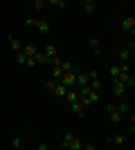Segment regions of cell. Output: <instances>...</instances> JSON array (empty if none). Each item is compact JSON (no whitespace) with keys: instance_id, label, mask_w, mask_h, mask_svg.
I'll return each instance as SVG.
<instances>
[{"instance_id":"cell-15","label":"cell","mask_w":135,"mask_h":150,"mask_svg":"<svg viewBox=\"0 0 135 150\" xmlns=\"http://www.w3.org/2000/svg\"><path fill=\"white\" fill-rule=\"evenodd\" d=\"M9 45H11V50L18 54V52H23V45H20V40L18 38H14V36H9Z\"/></svg>"},{"instance_id":"cell-1","label":"cell","mask_w":135,"mask_h":150,"mask_svg":"<svg viewBox=\"0 0 135 150\" xmlns=\"http://www.w3.org/2000/svg\"><path fill=\"white\" fill-rule=\"evenodd\" d=\"M61 148H70V150H84V141L81 139H77L72 132H65L63 137V144H61Z\"/></svg>"},{"instance_id":"cell-6","label":"cell","mask_w":135,"mask_h":150,"mask_svg":"<svg viewBox=\"0 0 135 150\" xmlns=\"http://www.w3.org/2000/svg\"><path fill=\"white\" fill-rule=\"evenodd\" d=\"M41 52L47 56V61H52V58H56V56H59V52H56V47H54V45H45Z\"/></svg>"},{"instance_id":"cell-22","label":"cell","mask_w":135,"mask_h":150,"mask_svg":"<svg viewBox=\"0 0 135 150\" xmlns=\"http://www.w3.org/2000/svg\"><path fill=\"white\" fill-rule=\"evenodd\" d=\"M11 148L14 150H20V148H23V139H20V137H14L11 139Z\"/></svg>"},{"instance_id":"cell-12","label":"cell","mask_w":135,"mask_h":150,"mask_svg":"<svg viewBox=\"0 0 135 150\" xmlns=\"http://www.w3.org/2000/svg\"><path fill=\"white\" fill-rule=\"evenodd\" d=\"M117 112H119V114H131V112H133V108H131V103H126V101H124V103H119V105H117Z\"/></svg>"},{"instance_id":"cell-27","label":"cell","mask_w":135,"mask_h":150,"mask_svg":"<svg viewBox=\"0 0 135 150\" xmlns=\"http://www.w3.org/2000/svg\"><path fill=\"white\" fill-rule=\"evenodd\" d=\"M86 74H88L90 81H92V79H99V72H97V69H90V72H86Z\"/></svg>"},{"instance_id":"cell-21","label":"cell","mask_w":135,"mask_h":150,"mask_svg":"<svg viewBox=\"0 0 135 150\" xmlns=\"http://www.w3.org/2000/svg\"><path fill=\"white\" fill-rule=\"evenodd\" d=\"M43 88H45V90H50V92H52V90L56 88V81H52V79H43Z\"/></svg>"},{"instance_id":"cell-23","label":"cell","mask_w":135,"mask_h":150,"mask_svg":"<svg viewBox=\"0 0 135 150\" xmlns=\"http://www.w3.org/2000/svg\"><path fill=\"white\" fill-rule=\"evenodd\" d=\"M110 76H113V81H115V79H119V74H122V72H119V65H113V67H110V72H108Z\"/></svg>"},{"instance_id":"cell-29","label":"cell","mask_w":135,"mask_h":150,"mask_svg":"<svg viewBox=\"0 0 135 150\" xmlns=\"http://www.w3.org/2000/svg\"><path fill=\"white\" fill-rule=\"evenodd\" d=\"M34 7L36 9H45V0H34Z\"/></svg>"},{"instance_id":"cell-9","label":"cell","mask_w":135,"mask_h":150,"mask_svg":"<svg viewBox=\"0 0 135 150\" xmlns=\"http://www.w3.org/2000/svg\"><path fill=\"white\" fill-rule=\"evenodd\" d=\"M126 92H129V90L124 88V85H122L119 81H113V94H115V96H124Z\"/></svg>"},{"instance_id":"cell-26","label":"cell","mask_w":135,"mask_h":150,"mask_svg":"<svg viewBox=\"0 0 135 150\" xmlns=\"http://www.w3.org/2000/svg\"><path fill=\"white\" fill-rule=\"evenodd\" d=\"M23 25H25V27H36V18H25V20H23Z\"/></svg>"},{"instance_id":"cell-16","label":"cell","mask_w":135,"mask_h":150,"mask_svg":"<svg viewBox=\"0 0 135 150\" xmlns=\"http://www.w3.org/2000/svg\"><path fill=\"white\" fill-rule=\"evenodd\" d=\"M81 9H84L86 13H95V9H97V5L92 2V0H86L84 5H81Z\"/></svg>"},{"instance_id":"cell-2","label":"cell","mask_w":135,"mask_h":150,"mask_svg":"<svg viewBox=\"0 0 135 150\" xmlns=\"http://www.w3.org/2000/svg\"><path fill=\"white\" fill-rule=\"evenodd\" d=\"M61 85H65L68 90H74L77 88V72H65L61 76Z\"/></svg>"},{"instance_id":"cell-3","label":"cell","mask_w":135,"mask_h":150,"mask_svg":"<svg viewBox=\"0 0 135 150\" xmlns=\"http://www.w3.org/2000/svg\"><path fill=\"white\" fill-rule=\"evenodd\" d=\"M106 112H108L110 123H119V121H122V114L117 112V105H115V103H106Z\"/></svg>"},{"instance_id":"cell-18","label":"cell","mask_w":135,"mask_h":150,"mask_svg":"<svg viewBox=\"0 0 135 150\" xmlns=\"http://www.w3.org/2000/svg\"><path fill=\"white\" fill-rule=\"evenodd\" d=\"M124 141H126V137H124L122 132H117V134H113V137H110V144H115V146H122Z\"/></svg>"},{"instance_id":"cell-10","label":"cell","mask_w":135,"mask_h":150,"mask_svg":"<svg viewBox=\"0 0 135 150\" xmlns=\"http://www.w3.org/2000/svg\"><path fill=\"white\" fill-rule=\"evenodd\" d=\"M88 85H90V90H92V92H101V90H104V81H101V79H92Z\"/></svg>"},{"instance_id":"cell-28","label":"cell","mask_w":135,"mask_h":150,"mask_svg":"<svg viewBox=\"0 0 135 150\" xmlns=\"http://www.w3.org/2000/svg\"><path fill=\"white\" fill-rule=\"evenodd\" d=\"M50 5H54V7H65V0H50Z\"/></svg>"},{"instance_id":"cell-30","label":"cell","mask_w":135,"mask_h":150,"mask_svg":"<svg viewBox=\"0 0 135 150\" xmlns=\"http://www.w3.org/2000/svg\"><path fill=\"white\" fill-rule=\"evenodd\" d=\"M32 150H47V144H39V146H34Z\"/></svg>"},{"instance_id":"cell-32","label":"cell","mask_w":135,"mask_h":150,"mask_svg":"<svg viewBox=\"0 0 135 150\" xmlns=\"http://www.w3.org/2000/svg\"><path fill=\"white\" fill-rule=\"evenodd\" d=\"M0 150H2V148H0Z\"/></svg>"},{"instance_id":"cell-11","label":"cell","mask_w":135,"mask_h":150,"mask_svg":"<svg viewBox=\"0 0 135 150\" xmlns=\"http://www.w3.org/2000/svg\"><path fill=\"white\" fill-rule=\"evenodd\" d=\"M119 61H122V63H131V47L119 50Z\"/></svg>"},{"instance_id":"cell-8","label":"cell","mask_w":135,"mask_h":150,"mask_svg":"<svg viewBox=\"0 0 135 150\" xmlns=\"http://www.w3.org/2000/svg\"><path fill=\"white\" fill-rule=\"evenodd\" d=\"M90 50L95 52V56H101V40L99 38H90Z\"/></svg>"},{"instance_id":"cell-5","label":"cell","mask_w":135,"mask_h":150,"mask_svg":"<svg viewBox=\"0 0 135 150\" xmlns=\"http://www.w3.org/2000/svg\"><path fill=\"white\" fill-rule=\"evenodd\" d=\"M70 108H72V112L77 114V119H84L86 117V108L79 103V101H74V103H70Z\"/></svg>"},{"instance_id":"cell-20","label":"cell","mask_w":135,"mask_h":150,"mask_svg":"<svg viewBox=\"0 0 135 150\" xmlns=\"http://www.w3.org/2000/svg\"><path fill=\"white\" fill-rule=\"evenodd\" d=\"M52 92L56 94V96H65V92H68V88H65V85H61V83H56V88L52 90Z\"/></svg>"},{"instance_id":"cell-19","label":"cell","mask_w":135,"mask_h":150,"mask_svg":"<svg viewBox=\"0 0 135 150\" xmlns=\"http://www.w3.org/2000/svg\"><path fill=\"white\" fill-rule=\"evenodd\" d=\"M59 67H61V72H74V65H72L70 61H61V65H59Z\"/></svg>"},{"instance_id":"cell-14","label":"cell","mask_w":135,"mask_h":150,"mask_svg":"<svg viewBox=\"0 0 135 150\" xmlns=\"http://www.w3.org/2000/svg\"><path fill=\"white\" fill-rule=\"evenodd\" d=\"M36 29L41 34H50V23H45V20H36Z\"/></svg>"},{"instance_id":"cell-24","label":"cell","mask_w":135,"mask_h":150,"mask_svg":"<svg viewBox=\"0 0 135 150\" xmlns=\"http://www.w3.org/2000/svg\"><path fill=\"white\" fill-rule=\"evenodd\" d=\"M16 63H18V65H27V56L23 54V52H18V54H16Z\"/></svg>"},{"instance_id":"cell-17","label":"cell","mask_w":135,"mask_h":150,"mask_svg":"<svg viewBox=\"0 0 135 150\" xmlns=\"http://www.w3.org/2000/svg\"><path fill=\"white\" fill-rule=\"evenodd\" d=\"M88 83H90L88 74H86V72H79V74H77V88H79V85H88Z\"/></svg>"},{"instance_id":"cell-13","label":"cell","mask_w":135,"mask_h":150,"mask_svg":"<svg viewBox=\"0 0 135 150\" xmlns=\"http://www.w3.org/2000/svg\"><path fill=\"white\" fill-rule=\"evenodd\" d=\"M63 99L68 101V103H74V101H79V94H77V90H68Z\"/></svg>"},{"instance_id":"cell-25","label":"cell","mask_w":135,"mask_h":150,"mask_svg":"<svg viewBox=\"0 0 135 150\" xmlns=\"http://www.w3.org/2000/svg\"><path fill=\"white\" fill-rule=\"evenodd\" d=\"M119 72H122V74H131V63H122V65H119Z\"/></svg>"},{"instance_id":"cell-4","label":"cell","mask_w":135,"mask_h":150,"mask_svg":"<svg viewBox=\"0 0 135 150\" xmlns=\"http://www.w3.org/2000/svg\"><path fill=\"white\" fill-rule=\"evenodd\" d=\"M122 29L124 31H131V34L135 31V18H133V16H126V18L122 20Z\"/></svg>"},{"instance_id":"cell-31","label":"cell","mask_w":135,"mask_h":150,"mask_svg":"<svg viewBox=\"0 0 135 150\" xmlns=\"http://www.w3.org/2000/svg\"><path fill=\"white\" fill-rule=\"evenodd\" d=\"M61 150H70V148H61Z\"/></svg>"},{"instance_id":"cell-7","label":"cell","mask_w":135,"mask_h":150,"mask_svg":"<svg viewBox=\"0 0 135 150\" xmlns=\"http://www.w3.org/2000/svg\"><path fill=\"white\" fill-rule=\"evenodd\" d=\"M36 52H39L36 45H32V43H29V45H23V54H25L27 58H34V56H36Z\"/></svg>"}]
</instances>
